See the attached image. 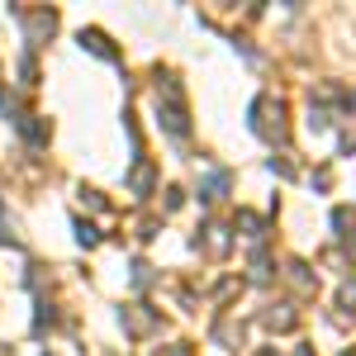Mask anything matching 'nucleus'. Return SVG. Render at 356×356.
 Instances as JSON below:
<instances>
[{"mask_svg":"<svg viewBox=\"0 0 356 356\" xmlns=\"http://www.w3.org/2000/svg\"><path fill=\"white\" fill-rule=\"evenodd\" d=\"M24 24H29V38H33V43H38V38H43V33H53L57 15H53V10H48V15H29Z\"/></svg>","mask_w":356,"mask_h":356,"instance_id":"f257e3e1","label":"nucleus"},{"mask_svg":"<svg viewBox=\"0 0 356 356\" xmlns=\"http://www.w3.org/2000/svg\"><path fill=\"white\" fill-rule=\"evenodd\" d=\"M81 48H90V53H100V57H114L110 48H105V38H100V33H81Z\"/></svg>","mask_w":356,"mask_h":356,"instance_id":"f03ea898","label":"nucleus"},{"mask_svg":"<svg viewBox=\"0 0 356 356\" xmlns=\"http://www.w3.org/2000/svg\"><path fill=\"white\" fill-rule=\"evenodd\" d=\"M223 186H228V176H223V171H219V176H209V186H204V200H219Z\"/></svg>","mask_w":356,"mask_h":356,"instance_id":"7ed1b4c3","label":"nucleus"},{"mask_svg":"<svg viewBox=\"0 0 356 356\" xmlns=\"http://www.w3.org/2000/svg\"><path fill=\"white\" fill-rule=\"evenodd\" d=\"M337 228H342V238H356V219L347 209H337Z\"/></svg>","mask_w":356,"mask_h":356,"instance_id":"20e7f679","label":"nucleus"},{"mask_svg":"<svg viewBox=\"0 0 356 356\" xmlns=\"http://www.w3.org/2000/svg\"><path fill=\"white\" fill-rule=\"evenodd\" d=\"M157 356H191V347H181V342H176V347H162Z\"/></svg>","mask_w":356,"mask_h":356,"instance_id":"39448f33","label":"nucleus"},{"mask_svg":"<svg viewBox=\"0 0 356 356\" xmlns=\"http://www.w3.org/2000/svg\"><path fill=\"white\" fill-rule=\"evenodd\" d=\"M342 304H356V285H347V290H342Z\"/></svg>","mask_w":356,"mask_h":356,"instance_id":"423d86ee","label":"nucleus"},{"mask_svg":"<svg viewBox=\"0 0 356 356\" xmlns=\"http://www.w3.org/2000/svg\"><path fill=\"white\" fill-rule=\"evenodd\" d=\"M300 356H314V352H309V347H300Z\"/></svg>","mask_w":356,"mask_h":356,"instance_id":"0eeeda50","label":"nucleus"},{"mask_svg":"<svg viewBox=\"0 0 356 356\" xmlns=\"http://www.w3.org/2000/svg\"><path fill=\"white\" fill-rule=\"evenodd\" d=\"M347 356H356V352H347Z\"/></svg>","mask_w":356,"mask_h":356,"instance_id":"6e6552de","label":"nucleus"}]
</instances>
